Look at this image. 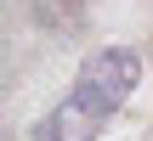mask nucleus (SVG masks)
<instances>
[{
    "mask_svg": "<svg viewBox=\"0 0 153 141\" xmlns=\"http://www.w3.org/2000/svg\"><path fill=\"white\" fill-rule=\"evenodd\" d=\"M136 85H142V57L131 51V45H102V51H91L85 62H79V79H74V102H85L97 119H114L131 96H136Z\"/></svg>",
    "mask_w": 153,
    "mask_h": 141,
    "instance_id": "1",
    "label": "nucleus"
},
{
    "mask_svg": "<svg viewBox=\"0 0 153 141\" xmlns=\"http://www.w3.org/2000/svg\"><path fill=\"white\" fill-rule=\"evenodd\" d=\"M102 124H108V119H97L85 102L62 96L51 113H40V124H34V141H97V136H102Z\"/></svg>",
    "mask_w": 153,
    "mask_h": 141,
    "instance_id": "2",
    "label": "nucleus"
}]
</instances>
